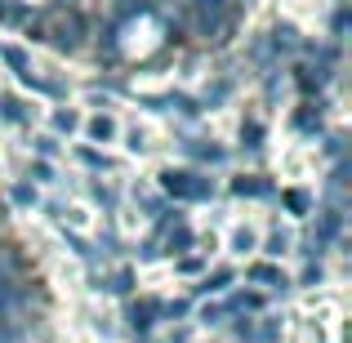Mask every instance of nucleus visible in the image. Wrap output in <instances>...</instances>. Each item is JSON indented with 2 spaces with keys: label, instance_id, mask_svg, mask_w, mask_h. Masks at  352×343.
I'll list each match as a JSON object with an SVG mask.
<instances>
[]
</instances>
